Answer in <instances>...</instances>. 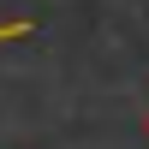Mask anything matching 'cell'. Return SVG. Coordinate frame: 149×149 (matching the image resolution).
Segmentation results:
<instances>
[{
	"label": "cell",
	"instance_id": "obj_2",
	"mask_svg": "<svg viewBox=\"0 0 149 149\" xmlns=\"http://www.w3.org/2000/svg\"><path fill=\"white\" fill-rule=\"evenodd\" d=\"M143 137H149V113H143Z\"/></svg>",
	"mask_w": 149,
	"mask_h": 149
},
{
	"label": "cell",
	"instance_id": "obj_1",
	"mask_svg": "<svg viewBox=\"0 0 149 149\" xmlns=\"http://www.w3.org/2000/svg\"><path fill=\"white\" fill-rule=\"evenodd\" d=\"M30 30H36L30 18H6V24H0V42H18V36H30Z\"/></svg>",
	"mask_w": 149,
	"mask_h": 149
}]
</instances>
